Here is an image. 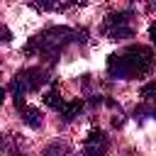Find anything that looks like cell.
<instances>
[{"label": "cell", "mask_w": 156, "mask_h": 156, "mask_svg": "<svg viewBox=\"0 0 156 156\" xmlns=\"http://www.w3.org/2000/svg\"><path fill=\"white\" fill-rule=\"evenodd\" d=\"M44 102H46L49 107H54V110H58V107L63 105V98H61V90H58L56 85H54L51 90H46V93H44Z\"/></svg>", "instance_id": "8"}, {"label": "cell", "mask_w": 156, "mask_h": 156, "mask_svg": "<svg viewBox=\"0 0 156 156\" xmlns=\"http://www.w3.org/2000/svg\"><path fill=\"white\" fill-rule=\"evenodd\" d=\"M2 102H5V88L0 85V105H2Z\"/></svg>", "instance_id": "14"}, {"label": "cell", "mask_w": 156, "mask_h": 156, "mask_svg": "<svg viewBox=\"0 0 156 156\" xmlns=\"http://www.w3.org/2000/svg\"><path fill=\"white\" fill-rule=\"evenodd\" d=\"M80 110H83V100H78V98H76V100H63V105H61L56 112L61 115V119H63V122H71V119H76V117H78V112H80Z\"/></svg>", "instance_id": "7"}, {"label": "cell", "mask_w": 156, "mask_h": 156, "mask_svg": "<svg viewBox=\"0 0 156 156\" xmlns=\"http://www.w3.org/2000/svg\"><path fill=\"white\" fill-rule=\"evenodd\" d=\"M154 105L151 102H144V105H139L136 110H134V117H154Z\"/></svg>", "instance_id": "10"}, {"label": "cell", "mask_w": 156, "mask_h": 156, "mask_svg": "<svg viewBox=\"0 0 156 156\" xmlns=\"http://www.w3.org/2000/svg\"><path fill=\"white\" fill-rule=\"evenodd\" d=\"M102 32L115 39V41H122V39H132L134 37V27H132V10H117V12H110L105 24H102Z\"/></svg>", "instance_id": "4"}, {"label": "cell", "mask_w": 156, "mask_h": 156, "mask_svg": "<svg viewBox=\"0 0 156 156\" xmlns=\"http://www.w3.org/2000/svg\"><path fill=\"white\" fill-rule=\"evenodd\" d=\"M154 90H156V83H154V80H149V83L141 88V98H144V102H151V100H154V98H151Z\"/></svg>", "instance_id": "11"}, {"label": "cell", "mask_w": 156, "mask_h": 156, "mask_svg": "<svg viewBox=\"0 0 156 156\" xmlns=\"http://www.w3.org/2000/svg\"><path fill=\"white\" fill-rule=\"evenodd\" d=\"M44 156H68V146L54 141V144H49V146L44 149Z\"/></svg>", "instance_id": "9"}, {"label": "cell", "mask_w": 156, "mask_h": 156, "mask_svg": "<svg viewBox=\"0 0 156 156\" xmlns=\"http://www.w3.org/2000/svg\"><path fill=\"white\" fill-rule=\"evenodd\" d=\"M107 154V136L102 129H90V134L83 141L80 156H105Z\"/></svg>", "instance_id": "5"}, {"label": "cell", "mask_w": 156, "mask_h": 156, "mask_svg": "<svg viewBox=\"0 0 156 156\" xmlns=\"http://www.w3.org/2000/svg\"><path fill=\"white\" fill-rule=\"evenodd\" d=\"M46 80H49V78H46V71L37 68V66H32V68H22V71L12 78V83H10V90H12V98H15V107H22L27 93L39 90Z\"/></svg>", "instance_id": "3"}, {"label": "cell", "mask_w": 156, "mask_h": 156, "mask_svg": "<svg viewBox=\"0 0 156 156\" xmlns=\"http://www.w3.org/2000/svg\"><path fill=\"white\" fill-rule=\"evenodd\" d=\"M78 39V32L76 29H68V27H46L41 29L39 34H34L29 39V44L24 46L27 54H41V56H56L61 54L71 41Z\"/></svg>", "instance_id": "2"}, {"label": "cell", "mask_w": 156, "mask_h": 156, "mask_svg": "<svg viewBox=\"0 0 156 156\" xmlns=\"http://www.w3.org/2000/svg\"><path fill=\"white\" fill-rule=\"evenodd\" d=\"M7 41H12V32L5 24H0V44H7Z\"/></svg>", "instance_id": "12"}, {"label": "cell", "mask_w": 156, "mask_h": 156, "mask_svg": "<svg viewBox=\"0 0 156 156\" xmlns=\"http://www.w3.org/2000/svg\"><path fill=\"white\" fill-rule=\"evenodd\" d=\"M20 110V117H22V122L27 124V127H32V129H39L41 127V110L39 107H34V105H22V107H17Z\"/></svg>", "instance_id": "6"}, {"label": "cell", "mask_w": 156, "mask_h": 156, "mask_svg": "<svg viewBox=\"0 0 156 156\" xmlns=\"http://www.w3.org/2000/svg\"><path fill=\"white\" fill-rule=\"evenodd\" d=\"M151 66H154V51L151 46L144 44H132L107 56V73L119 80L144 78L146 73H151Z\"/></svg>", "instance_id": "1"}, {"label": "cell", "mask_w": 156, "mask_h": 156, "mask_svg": "<svg viewBox=\"0 0 156 156\" xmlns=\"http://www.w3.org/2000/svg\"><path fill=\"white\" fill-rule=\"evenodd\" d=\"M5 144H7V136H5V134H0V151L5 149Z\"/></svg>", "instance_id": "13"}]
</instances>
